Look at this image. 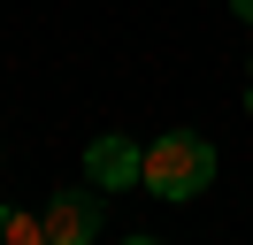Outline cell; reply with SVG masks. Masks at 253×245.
Listing matches in <instances>:
<instances>
[{
	"label": "cell",
	"instance_id": "obj_4",
	"mask_svg": "<svg viewBox=\"0 0 253 245\" xmlns=\"http://www.w3.org/2000/svg\"><path fill=\"white\" fill-rule=\"evenodd\" d=\"M0 238H8V245H46V214H23V207H0Z\"/></svg>",
	"mask_w": 253,
	"mask_h": 245
},
{
	"label": "cell",
	"instance_id": "obj_5",
	"mask_svg": "<svg viewBox=\"0 0 253 245\" xmlns=\"http://www.w3.org/2000/svg\"><path fill=\"white\" fill-rule=\"evenodd\" d=\"M238 15H246V23H253V0H238Z\"/></svg>",
	"mask_w": 253,
	"mask_h": 245
},
{
	"label": "cell",
	"instance_id": "obj_6",
	"mask_svg": "<svg viewBox=\"0 0 253 245\" xmlns=\"http://www.w3.org/2000/svg\"><path fill=\"white\" fill-rule=\"evenodd\" d=\"M246 100H253V92H246Z\"/></svg>",
	"mask_w": 253,
	"mask_h": 245
},
{
	"label": "cell",
	"instance_id": "obj_1",
	"mask_svg": "<svg viewBox=\"0 0 253 245\" xmlns=\"http://www.w3.org/2000/svg\"><path fill=\"white\" fill-rule=\"evenodd\" d=\"M207 176H215V153H207V138H192V130L154 138V146H146V168H138V184H146V192H161V199L207 192Z\"/></svg>",
	"mask_w": 253,
	"mask_h": 245
},
{
	"label": "cell",
	"instance_id": "obj_2",
	"mask_svg": "<svg viewBox=\"0 0 253 245\" xmlns=\"http://www.w3.org/2000/svg\"><path fill=\"white\" fill-rule=\"evenodd\" d=\"M92 230H100V207H92L84 192H62V199L46 207V245H84Z\"/></svg>",
	"mask_w": 253,
	"mask_h": 245
},
{
	"label": "cell",
	"instance_id": "obj_3",
	"mask_svg": "<svg viewBox=\"0 0 253 245\" xmlns=\"http://www.w3.org/2000/svg\"><path fill=\"white\" fill-rule=\"evenodd\" d=\"M138 168H146V153L123 146V138H100L92 146V184H138Z\"/></svg>",
	"mask_w": 253,
	"mask_h": 245
}]
</instances>
